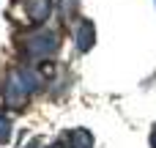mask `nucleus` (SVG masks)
<instances>
[{
    "instance_id": "obj_1",
    "label": "nucleus",
    "mask_w": 156,
    "mask_h": 148,
    "mask_svg": "<svg viewBox=\"0 0 156 148\" xmlns=\"http://www.w3.org/2000/svg\"><path fill=\"white\" fill-rule=\"evenodd\" d=\"M36 88H38V77H36L33 71H27V69L14 71V74H11V80H8V88H5V99H8V104L22 107V104H25V99H27Z\"/></svg>"
},
{
    "instance_id": "obj_2",
    "label": "nucleus",
    "mask_w": 156,
    "mask_h": 148,
    "mask_svg": "<svg viewBox=\"0 0 156 148\" xmlns=\"http://www.w3.org/2000/svg\"><path fill=\"white\" fill-rule=\"evenodd\" d=\"M55 47H58V38H55L52 33H41V36H33V38L27 41V49L36 52V55H49Z\"/></svg>"
},
{
    "instance_id": "obj_3",
    "label": "nucleus",
    "mask_w": 156,
    "mask_h": 148,
    "mask_svg": "<svg viewBox=\"0 0 156 148\" xmlns=\"http://www.w3.org/2000/svg\"><path fill=\"white\" fill-rule=\"evenodd\" d=\"M69 143H71V148H93V135L88 129H71Z\"/></svg>"
},
{
    "instance_id": "obj_4",
    "label": "nucleus",
    "mask_w": 156,
    "mask_h": 148,
    "mask_svg": "<svg viewBox=\"0 0 156 148\" xmlns=\"http://www.w3.org/2000/svg\"><path fill=\"white\" fill-rule=\"evenodd\" d=\"M90 44H93V27L82 25V30L77 33V47L80 49H90Z\"/></svg>"
},
{
    "instance_id": "obj_5",
    "label": "nucleus",
    "mask_w": 156,
    "mask_h": 148,
    "mask_svg": "<svg viewBox=\"0 0 156 148\" xmlns=\"http://www.w3.org/2000/svg\"><path fill=\"white\" fill-rule=\"evenodd\" d=\"M8 140H11V124L0 115V146H3V143H8Z\"/></svg>"
},
{
    "instance_id": "obj_6",
    "label": "nucleus",
    "mask_w": 156,
    "mask_h": 148,
    "mask_svg": "<svg viewBox=\"0 0 156 148\" xmlns=\"http://www.w3.org/2000/svg\"><path fill=\"white\" fill-rule=\"evenodd\" d=\"M25 148H41V140H33V143H27Z\"/></svg>"
},
{
    "instance_id": "obj_7",
    "label": "nucleus",
    "mask_w": 156,
    "mask_h": 148,
    "mask_svg": "<svg viewBox=\"0 0 156 148\" xmlns=\"http://www.w3.org/2000/svg\"><path fill=\"white\" fill-rule=\"evenodd\" d=\"M151 146L156 148V129H154V135H151Z\"/></svg>"
}]
</instances>
